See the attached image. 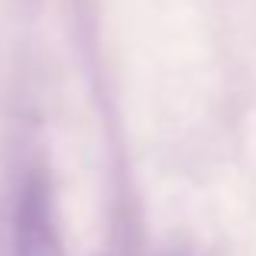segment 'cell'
Here are the masks:
<instances>
[{
	"label": "cell",
	"mask_w": 256,
	"mask_h": 256,
	"mask_svg": "<svg viewBox=\"0 0 256 256\" xmlns=\"http://www.w3.org/2000/svg\"><path fill=\"white\" fill-rule=\"evenodd\" d=\"M16 256H62L56 234V214H52L49 182L32 175L20 198V224H16Z\"/></svg>",
	"instance_id": "cell-1"
}]
</instances>
